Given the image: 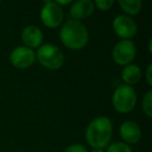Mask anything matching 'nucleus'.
<instances>
[{
  "instance_id": "f257e3e1",
  "label": "nucleus",
  "mask_w": 152,
  "mask_h": 152,
  "mask_svg": "<svg viewBox=\"0 0 152 152\" xmlns=\"http://www.w3.org/2000/svg\"><path fill=\"white\" fill-rule=\"evenodd\" d=\"M113 131L114 127L110 119L106 116H98L89 123L85 137L93 149L103 150L110 144Z\"/></svg>"
},
{
  "instance_id": "a211bd4d",
  "label": "nucleus",
  "mask_w": 152,
  "mask_h": 152,
  "mask_svg": "<svg viewBox=\"0 0 152 152\" xmlns=\"http://www.w3.org/2000/svg\"><path fill=\"white\" fill-rule=\"evenodd\" d=\"M145 78H146V81H147L148 86L152 87V64L151 63L147 66V69H146V72H145Z\"/></svg>"
},
{
  "instance_id": "f3484780",
  "label": "nucleus",
  "mask_w": 152,
  "mask_h": 152,
  "mask_svg": "<svg viewBox=\"0 0 152 152\" xmlns=\"http://www.w3.org/2000/svg\"><path fill=\"white\" fill-rule=\"evenodd\" d=\"M64 152H88V149L81 144H72L68 146Z\"/></svg>"
},
{
  "instance_id": "aec40b11",
  "label": "nucleus",
  "mask_w": 152,
  "mask_h": 152,
  "mask_svg": "<svg viewBox=\"0 0 152 152\" xmlns=\"http://www.w3.org/2000/svg\"><path fill=\"white\" fill-rule=\"evenodd\" d=\"M148 51L150 54H152V39H150L149 43H148Z\"/></svg>"
},
{
  "instance_id": "ddd939ff",
  "label": "nucleus",
  "mask_w": 152,
  "mask_h": 152,
  "mask_svg": "<svg viewBox=\"0 0 152 152\" xmlns=\"http://www.w3.org/2000/svg\"><path fill=\"white\" fill-rule=\"evenodd\" d=\"M118 4L120 9L124 12V15L129 17L137 15L143 7V2L141 0H119Z\"/></svg>"
},
{
  "instance_id": "dca6fc26",
  "label": "nucleus",
  "mask_w": 152,
  "mask_h": 152,
  "mask_svg": "<svg viewBox=\"0 0 152 152\" xmlns=\"http://www.w3.org/2000/svg\"><path fill=\"white\" fill-rule=\"evenodd\" d=\"M115 1L114 0H96L94 1V5L95 9L99 10L102 12H107L114 7Z\"/></svg>"
},
{
  "instance_id": "0eeeda50",
  "label": "nucleus",
  "mask_w": 152,
  "mask_h": 152,
  "mask_svg": "<svg viewBox=\"0 0 152 152\" xmlns=\"http://www.w3.org/2000/svg\"><path fill=\"white\" fill-rule=\"evenodd\" d=\"M113 30L121 40H131L137 32V24L132 17L120 14L113 20Z\"/></svg>"
},
{
  "instance_id": "4be33fe9",
  "label": "nucleus",
  "mask_w": 152,
  "mask_h": 152,
  "mask_svg": "<svg viewBox=\"0 0 152 152\" xmlns=\"http://www.w3.org/2000/svg\"><path fill=\"white\" fill-rule=\"evenodd\" d=\"M0 4H1V2H0Z\"/></svg>"
},
{
  "instance_id": "f03ea898",
  "label": "nucleus",
  "mask_w": 152,
  "mask_h": 152,
  "mask_svg": "<svg viewBox=\"0 0 152 152\" xmlns=\"http://www.w3.org/2000/svg\"><path fill=\"white\" fill-rule=\"evenodd\" d=\"M89 39L88 28L80 21L68 20L59 31V40L63 45L74 51L85 48L89 43Z\"/></svg>"
},
{
  "instance_id": "2eb2a0df",
  "label": "nucleus",
  "mask_w": 152,
  "mask_h": 152,
  "mask_svg": "<svg viewBox=\"0 0 152 152\" xmlns=\"http://www.w3.org/2000/svg\"><path fill=\"white\" fill-rule=\"evenodd\" d=\"M105 152H132V149L124 142H114L106 147Z\"/></svg>"
},
{
  "instance_id": "4468645a",
  "label": "nucleus",
  "mask_w": 152,
  "mask_h": 152,
  "mask_svg": "<svg viewBox=\"0 0 152 152\" xmlns=\"http://www.w3.org/2000/svg\"><path fill=\"white\" fill-rule=\"evenodd\" d=\"M142 110L143 113L148 117H152V90H148L142 99Z\"/></svg>"
},
{
  "instance_id": "7ed1b4c3",
  "label": "nucleus",
  "mask_w": 152,
  "mask_h": 152,
  "mask_svg": "<svg viewBox=\"0 0 152 152\" xmlns=\"http://www.w3.org/2000/svg\"><path fill=\"white\" fill-rule=\"evenodd\" d=\"M36 59L46 69L56 71L63 67L65 63V55L56 45L43 43L37 50Z\"/></svg>"
},
{
  "instance_id": "412c9836",
  "label": "nucleus",
  "mask_w": 152,
  "mask_h": 152,
  "mask_svg": "<svg viewBox=\"0 0 152 152\" xmlns=\"http://www.w3.org/2000/svg\"><path fill=\"white\" fill-rule=\"evenodd\" d=\"M91 152H105V151L102 149H93V150H91Z\"/></svg>"
},
{
  "instance_id": "39448f33",
  "label": "nucleus",
  "mask_w": 152,
  "mask_h": 152,
  "mask_svg": "<svg viewBox=\"0 0 152 152\" xmlns=\"http://www.w3.org/2000/svg\"><path fill=\"white\" fill-rule=\"evenodd\" d=\"M137 55V46L132 40H121L114 46L112 57L115 64L125 67L130 65Z\"/></svg>"
},
{
  "instance_id": "f8f14e48",
  "label": "nucleus",
  "mask_w": 152,
  "mask_h": 152,
  "mask_svg": "<svg viewBox=\"0 0 152 152\" xmlns=\"http://www.w3.org/2000/svg\"><path fill=\"white\" fill-rule=\"evenodd\" d=\"M121 78H122L124 85L132 86L137 85L142 78V70L137 65L130 64L123 68L121 72Z\"/></svg>"
},
{
  "instance_id": "1a4fd4ad",
  "label": "nucleus",
  "mask_w": 152,
  "mask_h": 152,
  "mask_svg": "<svg viewBox=\"0 0 152 152\" xmlns=\"http://www.w3.org/2000/svg\"><path fill=\"white\" fill-rule=\"evenodd\" d=\"M119 133H120L122 141L129 146L137 144L142 139V129L140 125L134 121H124L120 125Z\"/></svg>"
},
{
  "instance_id": "6ab92c4d",
  "label": "nucleus",
  "mask_w": 152,
  "mask_h": 152,
  "mask_svg": "<svg viewBox=\"0 0 152 152\" xmlns=\"http://www.w3.org/2000/svg\"><path fill=\"white\" fill-rule=\"evenodd\" d=\"M55 2H56L57 4H58L61 7H65V5H69V4H71L72 1H71V0H66V1H64V0H56Z\"/></svg>"
},
{
  "instance_id": "6e6552de",
  "label": "nucleus",
  "mask_w": 152,
  "mask_h": 152,
  "mask_svg": "<svg viewBox=\"0 0 152 152\" xmlns=\"http://www.w3.org/2000/svg\"><path fill=\"white\" fill-rule=\"evenodd\" d=\"M10 61L17 69H28L36 61V51L24 45L17 46L10 54Z\"/></svg>"
},
{
  "instance_id": "423d86ee",
  "label": "nucleus",
  "mask_w": 152,
  "mask_h": 152,
  "mask_svg": "<svg viewBox=\"0 0 152 152\" xmlns=\"http://www.w3.org/2000/svg\"><path fill=\"white\" fill-rule=\"evenodd\" d=\"M41 22L47 28H57L64 21V11L55 1H45L40 12Z\"/></svg>"
},
{
  "instance_id": "20e7f679",
  "label": "nucleus",
  "mask_w": 152,
  "mask_h": 152,
  "mask_svg": "<svg viewBox=\"0 0 152 152\" xmlns=\"http://www.w3.org/2000/svg\"><path fill=\"white\" fill-rule=\"evenodd\" d=\"M137 102V95L133 87L120 85L113 93L112 104L115 110L120 114H129L134 110Z\"/></svg>"
},
{
  "instance_id": "9d476101",
  "label": "nucleus",
  "mask_w": 152,
  "mask_h": 152,
  "mask_svg": "<svg viewBox=\"0 0 152 152\" xmlns=\"http://www.w3.org/2000/svg\"><path fill=\"white\" fill-rule=\"evenodd\" d=\"M95 11V5L91 0H77L71 3L70 7V16L72 20L83 21L93 15Z\"/></svg>"
},
{
  "instance_id": "9b49d317",
  "label": "nucleus",
  "mask_w": 152,
  "mask_h": 152,
  "mask_svg": "<svg viewBox=\"0 0 152 152\" xmlns=\"http://www.w3.org/2000/svg\"><path fill=\"white\" fill-rule=\"evenodd\" d=\"M21 40L23 42L24 46L28 48L38 49L44 41V34L40 27L36 25H27L22 29L21 32Z\"/></svg>"
}]
</instances>
